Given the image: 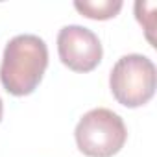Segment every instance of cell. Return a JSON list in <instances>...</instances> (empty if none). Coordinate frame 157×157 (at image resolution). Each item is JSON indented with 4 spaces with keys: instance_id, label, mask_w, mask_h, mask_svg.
<instances>
[{
    "instance_id": "cell-5",
    "label": "cell",
    "mask_w": 157,
    "mask_h": 157,
    "mask_svg": "<svg viewBox=\"0 0 157 157\" xmlns=\"http://www.w3.org/2000/svg\"><path fill=\"white\" fill-rule=\"evenodd\" d=\"M74 8L87 19L107 21L118 15L122 10V0H76Z\"/></svg>"
},
{
    "instance_id": "cell-7",
    "label": "cell",
    "mask_w": 157,
    "mask_h": 157,
    "mask_svg": "<svg viewBox=\"0 0 157 157\" xmlns=\"http://www.w3.org/2000/svg\"><path fill=\"white\" fill-rule=\"evenodd\" d=\"M2 111H4V105H2V98H0V120H2Z\"/></svg>"
},
{
    "instance_id": "cell-6",
    "label": "cell",
    "mask_w": 157,
    "mask_h": 157,
    "mask_svg": "<svg viewBox=\"0 0 157 157\" xmlns=\"http://www.w3.org/2000/svg\"><path fill=\"white\" fill-rule=\"evenodd\" d=\"M146 6H148V2H137V4H135V15H137L139 22L144 26L148 41H150V43H153L151 32H153V11H155V2H151V4H150L148 13H146Z\"/></svg>"
},
{
    "instance_id": "cell-4",
    "label": "cell",
    "mask_w": 157,
    "mask_h": 157,
    "mask_svg": "<svg viewBox=\"0 0 157 157\" xmlns=\"http://www.w3.org/2000/svg\"><path fill=\"white\" fill-rule=\"evenodd\" d=\"M57 54L65 67L74 72H91L102 61V43L85 26L68 24L57 33Z\"/></svg>"
},
{
    "instance_id": "cell-1",
    "label": "cell",
    "mask_w": 157,
    "mask_h": 157,
    "mask_svg": "<svg viewBox=\"0 0 157 157\" xmlns=\"http://www.w3.org/2000/svg\"><path fill=\"white\" fill-rule=\"evenodd\" d=\"M48 67L46 43L32 33L13 37L2 56L0 82L4 89L13 96L32 94L41 83Z\"/></svg>"
},
{
    "instance_id": "cell-3",
    "label": "cell",
    "mask_w": 157,
    "mask_h": 157,
    "mask_svg": "<svg viewBox=\"0 0 157 157\" xmlns=\"http://www.w3.org/2000/svg\"><path fill=\"white\" fill-rule=\"evenodd\" d=\"M76 144L89 157H113L128 139L124 120L105 107H96L85 113L74 131Z\"/></svg>"
},
{
    "instance_id": "cell-2",
    "label": "cell",
    "mask_w": 157,
    "mask_h": 157,
    "mask_svg": "<svg viewBox=\"0 0 157 157\" xmlns=\"http://www.w3.org/2000/svg\"><path fill=\"white\" fill-rule=\"evenodd\" d=\"M155 83V65L142 54L122 56L109 74V87L115 100L131 109L140 107L153 98Z\"/></svg>"
}]
</instances>
